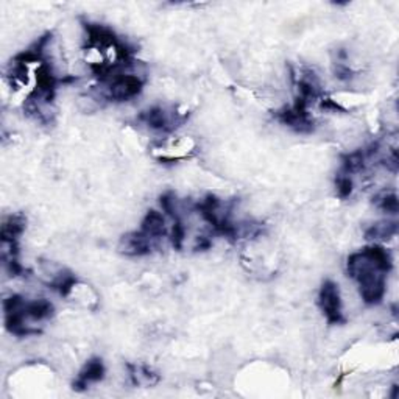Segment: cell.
I'll return each instance as SVG.
<instances>
[{
	"mask_svg": "<svg viewBox=\"0 0 399 399\" xmlns=\"http://www.w3.org/2000/svg\"><path fill=\"white\" fill-rule=\"evenodd\" d=\"M189 119V113H178L177 109L167 108L163 105H153L143 109L138 116V121L147 129L156 133L170 134L185 124Z\"/></svg>",
	"mask_w": 399,
	"mask_h": 399,
	"instance_id": "cell-4",
	"label": "cell"
},
{
	"mask_svg": "<svg viewBox=\"0 0 399 399\" xmlns=\"http://www.w3.org/2000/svg\"><path fill=\"white\" fill-rule=\"evenodd\" d=\"M105 374H106V366L103 364L102 359L92 357L83 365V368L80 370L77 379L74 381V384H72V388L78 393H83L92 384H97V382H102L105 379Z\"/></svg>",
	"mask_w": 399,
	"mask_h": 399,
	"instance_id": "cell-9",
	"label": "cell"
},
{
	"mask_svg": "<svg viewBox=\"0 0 399 399\" xmlns=\"http://www.w3.org/2000/svg\"><path fill=\"white\" fill-rule=\"evenodd\" d=\"M334 75L340 82H349L351 78H354L356 72L346 65V61H337L334 62Z\"/></svg>",
	"mask_w": 399,
	"mask_h": 399,
	"instance_id": "cell-17",
	"label": "cell"
},
{
	"mask_svg": "<svg viewBox=\"0 0 399 399\" xmlns=\"http://www.w3.org/2000/svg\"><path fill=\"white\" fill-rule=\"evenodd\" d=\"M212 246V241H211V237H207V236H198L195 239V245H194V251H206V250H209Z\"/></svg>",
	"mask_w": 399,
	"mask_h": 399,
	"instance_id": "cell-18",
	"label": "cell"
},
{
	"mask_svg": "<svg viewBox=\"0 0 399 399\" xmlns=\"http://www.w3.org/2000/svg\"><path fill=\"white\" fill-rule=\"evenodd\" d=\"M186 226L185 222H182L181 217L173 219V226L170 231V244L177 251H181L182 246H185V241H186Z\"/></svg>",
	"mask_w": 399,
	"mask_h": 399,
	"instance_id": "cell-15",
	"label": "cell"
},
{
	"mask_svg": "<svg viewBox=\"0 0 399 399\" xmlns=\"http://www.w3.org/2000/svg\"><path fill=\"white\" fill-rule=\"evenodd\" d=\"M393 268V256L382 245H370L349 254L346 271L359 285L365 305L376 306L387 292V275Z\"/></svg>",
	"mask_w": 399,
	"mask_h": 399,
	"instance_id": "cell-1",
	"label": "cell"
},
{
	"mask_svg": "<svg viewBox=\"0 0 399 399\" xmlns=\"http://www.w3.org/2000/svg\"><path fill=\"white\" fill-rule=\"evenodd\" d=\"M155 244L151 241L148 236H146L142 231H131V233H126L121 237L119 241V253L124 254V256L129 258H142L148 256V254L153 253Z\"/></svg>",
	"mask_w": 399,
	"mask_h": 399,
	"instance_id": "cell-8",
	"label": "cell"
},
{
	"mask_svg": "<svg viewBox=\"0 0 399 399\" xmlns=\"http://www.w3.org/2000/svg\"><path fill=\"white\" fill-rule=\"evenodd\" d=\"M335 190H337V195L341 200H346L351 197L354 190V181L353 177H349V175L345 173H337V177H335Z\"/></svg>",
	"mask_w": 399,
	"mask_h": 399,
	"instance_id": "cell-16",
	"label": "cell"
},
{
	"mask_svg": "<svg viewBox=\"0 0 399 399\" xmlns=\"http://www.w3.org/2000/svg\"><path fill=\"white\" fill-rule=\"evenodd\" d=\"M398 234V222L384 220L376 222L365 229L366 241H390Z\"/></svg>",
	"mask_w": 399,
	"mask_h": 399,
	"instance_id": "cell-12",
	"label": "cell"
},
{
	"mask_svg": "<svg viewBox=\"0 0 399 399\" xmlns=\"http://www.w3.org/2000/svg\"><path fill=\"white\" fill-rule=\"evenodd\" d=\"M126 368H129L130 381L134 387H153L161 381V376L147 365L126 364Z\"/></svg>",
	"mask_w": 399,
	"mask_h": 399,
	"instance_id": "cell-11",
	"label": "cell"
},
{
	"mask_svg": "<svg viewBox=\"0 0 399 399\" xmlns=\"http://www.w3.org/2000/svg\"><path fill=\"white\" fill-rule=\"evenodd\" d=\"M146 80L138 74H121L108 82L105 97L109 102L122 103L129 102L142 92Z\"/></svg>",
	"mask_w": 399,
	"mask_h": 399,
	"instance_id": "cell-7",
	"label": "cell"
},
{
	"mask_svg": "<svg viewBox=\"0 0 399 399\" xmlns=\"http://www.w3.org/2000/svg\"><path fill=\"white\" fill-rule=\"evenodd\" d=\"M273 117L279 124L298 134H310L315 130V121L312 114L309 113V105L300 99H295L293 105L275 111Z\"/></svg>",
	"mask_w": 399,
	"mask_h": 399,
	"instance_id": "cell-5",
	"label": "cell"
},
{
	"mask_svg": "<svg viewBox=\"0 0 399 399\" xmlns=\"http://www.w3.org/2000/svg\"><path fill=\"white\" fill-rule=\"evenodd\" d=\"M78 284V278L70 273V271H61L60 275L55 276L53 281L49 283V289L55 290L57 293H60L61 297H69L74 290V287Z\"/></svg>",
	"mask_w": 399,
	"mask_h": 399,
	"instance_id": "cell-14",
	"label": "cell"
},
{
	"mask_svg": "<svg viewBox=\"0 0 399 399\" xmlns=\"http://www.w3.org/2000/svg\"><path fill=\"white\" fill-rule=\"evenodd\" d=\"M141 231L146 236H148L153 242L161 241V239L169 236V231H167V226H165L164 215L155 209L147 211L146 217L142 219V223H141Z\"/></svg>",
	"mask_w": 399,
	"mask_h": 399,
	"instance_id": "cell-10",
	"label": "cell"
},
{
	"mask_svg": "<svg viewBox=\"0 0 399 399\" xmlns=\"http://www.w3.org/2000/svg\"><path fill=\"white\" fill-rule=\"evenodd\" d=\"M398 396V386H393V393H392V398L395 399Z\"/></svg>",
	"mask_w": 399,
	"mask_h": 399,
	"instance_id": "cell-19",
	"label": "cell"
},
{
	"mask_svg": "<svg viewBox=\"0 0 399 399\" xmlns=\"http://www.w3.org/2000/svg\"><path fill=\"white\" fill-rule=\"evenodd\" d=\"M27 228V217L22 212L6 215L0 226V242H2V261L8 275L13 278L28 276L27 270L19 262V241Z\"/></svg>",
	"mask_w": 399,
	"mask_h": 399,
	"instance_id": "cell-3",
	"label": "cell"
},
{
	"mask_svg": "<svg viewBox=\"0 0 399 399\" xmlns=\"http://www.w3.org/2000/svg\"><path fill=\"white\" fill-rule=\"evenodd\" d=\"M5 328L16 337H30L41 334V329L33 328L30 322H44L55 315V306L49 300H31L11 295L4 301Z\"/></svg>",
	"mask_w": 399,
	"mask_h": 399,
	"instance_id": "cell-2",
	"label": "cell"
},
{
	"mask_svg": "<svg viewBox=\"0 0 399 399\" xmlns=\"http://www.w3.org/2000/svg\"><path fill=\"white\" fill-rule=\"evenodd\" d=\"M373 204L376 206L379 211L390 214V215H396L398 209H399L398 195H396L395 190H390V189L381 190V192L374 195L373 197Z\"/></svg>",
	"mask_w": 399,
	"mask_h": 399,
	"instance_id": "cell-13",
	"label": "cell"
},
{
	"mask_svg": "<svg viewBox=\"0 0 399 399\" xmlns=\"http://www.w3.org/2000/svg\"><path fill=\"white\" fill-rule=\"evenodd\" d=\"M318 307H320L326 322L331 326L346 323V317L343 314L339 284L334 283L332 279H324L323 281L320 292H318Z\"/></svg>",
	"mask_w": 399,
	"mask_h": 399,
	"instance_id": "cell-6",
	"label": "cell"
}]
</instances>
